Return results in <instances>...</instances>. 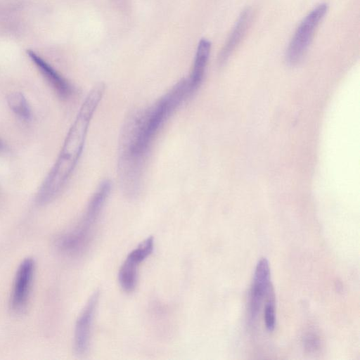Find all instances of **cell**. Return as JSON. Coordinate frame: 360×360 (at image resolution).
<instances>
[{
  "instance_id": "6da1fadb",
  "label": "cell",
  "mask_w": 360,
  "mask_h": 360,
  "mask_svg": "<svg viewBox=\"0 0 360 360\" xmlns=\"http://www.w3.org/2000/svg\"><path fill=\"white\" fill-rule=\"evenodd\" d=\"M193 94L184 78L154 103L127 117L120 138L117 170L121 186L128 197L139 193L144 167L159 131Z\"/></svg>"
},
{
  "instance_id": "7a4b0ae2",
  "label": "cell",
  "mask_w": 360,
  "mask_h": 360,
  "mask_svg": "<svg viewBox=\"0 0 360 360\" xmlns=\"http://www.w3.org/2000/svg\"><path fill=\"white\" fill-rule=\"evenodd\" d=\"M104 91L105 86L98 84L86 96L56 162L37 192L36 200L39 205H46L54 200L72 176L82 154L91 120Z\"/></svg>"
},
{
  "instance_id": "3957f363",
  "label": "cell",
  "mask_w": 360,
  "mask_h": 360,
  "mask_svg": "<svg viewBox=\"0 0 360 360\" xmlns=\"http://www.w3.org/2000/svg\"><path fill=\"white\" fill-rule=\"evenodd\" d=\"M110 191L111 182L109 180L102 181L91 196L79 223L61 235L62 243L68 250L80 254L86 249Z\"/></svg>"
},
{
  "instance_id": "277c9868",
  "label": "cell",
  "mask_w": 360,
  "mask_h": 360,
  "mask_svg": "<svg viewBox=\"0 0 360 360\" xmlns=\"http://www.w3.org/2000/svg\"><path fill=\"white\" fill-rule=\"evenodd\" d=\"M327 10L328 5L325 3L321 4L302 20L286 50L285 60L289 65H297L302 59Z\"/></svg>"
},
{
  "instance_id": "5b68a950",
  "label": "cell",
  "mask_w": 360,
  "mask_h": 360,
  "mask_svg": "<svg viewBox=\"0 0 360 360\" xmlns=\"http://www.w3.org/2000/svg\"><path fill=\"white\" fill-rule=\"evenodd\" d=\"M35 269L34 259L27 257L16 270L10 297V307L16 314L22 313L27 306Z\"/></svg>"
},
{
  "instance_id": "8992f818",
  "label": "cell",
  "mask_w": 360,
  "mask_h": 360,
  "mask_svg": "<svg viewBox=\"0 0 360 360\" xmlns=\"http://www.w3.org/2000/svg\"><path fill=\"white\" fill-rule=\"evenodd\" d=\"M153 246V237L150 236L127 255L118 273V281L124 291L130 292L135 289L138 278V266L151 254Z\"/></svg>"
},
{
  "instance_id": "52a82bcc",
  "label": "cell",
  "mask_w": 360,
  "mask_h": 360,
  "mask_svg": "<svg viewBox=\"0 0 360 360\" xmlns=\"http://www.w3.org/2000/svg\"><path fill=\"white\" fill-rule=\"evenodd\" d=\"M98 299V291L94 292L76 321L74 333V350L75 354L79 356L85 354L89 349L91 326Z\"/></svg>"
},
{
  "instance_id": "ba28073f",
  "label": "cell",
  "mask_w": 360,
  "mask_h": 360,
  "mask_svg": "<svg viewBox=\"0 0 360 360\" xmlns=\"http://www.w3.org/2000/svg\"><path fill=\"white\" fill-rule=\"evenodd\" d=\"M271 290L269 262L266 258L263 257L256 266L250 291V314L252 320L257 316L263 300Z\"/></svg>"
},
{
  "instance_id": "9c48e42d",
  "label": "cell",
  "mask_w": 360,
  "mask_h": 360,
  "mask_svg": "<svg viewBox=\"0 0 360 360\" xmlns=\"http://www.w3.org/2000/svg\"><path fill=\"white\" fill-rule=\"evenodd\" d=\"M27 53L32 62L60 98L68 99L72 96V86L65 78L34 51L28 50Z\"/></svg>"
},
{
  "instance_id": "30bf717a",
  "label": "cell",
  "mask_w": 360,
  "mask_h": 360,
  "mask_svg": "<svg viewBox=\"0 0 360 360\" xmlns=\"http://www.w3.org/2000/svg\"><path fill=\"white\" fill-rule=\"evenodd\" d=\"M211 50V43L206 39H201L198 43L193 65L188 82L195 93L203 80L206 66Z\"/></svg>"
},
{
  "instance_id": "8fae6325",
  "label": "cell",
  "mask_w": 360,
  "mask_h": 360,
  "mask_svg": "<svg viewBox=\"0 0 360 360\" xmlns=\"http://www.w3.org/2000/svg\"><path fill=\"white\" fill-rule=\"evenodd\" d=\"M251 20V12L249 9L243 11L239 16L232 32H231L226 44H224L220 55L219 60L220 63H225L233 53L234 49L240 42Z\"/></svg>"
},
{
  "instance_id": "7c38bea8",
  "label": "cell",
  "mask_w": 360,
  "mask_h": 360,
  "mask_svg": "<svg viewBox=\"0 0 360 360\" xmlns=\"http://www.w3.org/2000/svg\"><path fill=\"white\" fill-rule=\"evenodd\" d=\"M11 110L20 120L27 122L32 118L30 105L25 96L20 92L11 93L7 97Z\"/></svg>"
},
{
  "instance_id": "4fadbf2b",
  "label": "cell",
  "mask_w": 360,
  "mask_h": 360,
  "mask_svg": "<svg viewBox=\"0 0 360 360\" xmlns=\"http://www.w3.org/2000/svg\"><path fill=\"white\" fill-rule=\"evenodd\" d=\"M266 297L268 299L264 309V321L266 329L269 331H272L274 329L276 322L274 297L272 289Z\"/></svg>"
},
{
  "instance_id": "5bb4252c",
  "label": "cell",
  "mask_w": 360,
  "mask_h": 360,
  "mask_svg": "<svg viewBox=\"0 0 360 360\" xmlns=\"http://www.w3.org/2000/svg\"><path fill=\"white\" fill-rule=\"evenodd\" d=\"M304 347L309 352H315L320 347V340L314 334H307L304 339Z\"/></svg>"
},
{
  "instance_id": "9a60e30c",
  "label": "cell",
  "mask_w": 360,
  "mask_h": 360,
  "mask_svg": "<svg viewBox=\"0 0 360 360\" xmlns=\"http://www.w3.org/2000/svg\"><path fill=\"white\" fill-rule=\"evenodd\" d=\"M6 148V146L3 140L0 137V154L2 153Z\"/></svg>"
}]
</instances>
